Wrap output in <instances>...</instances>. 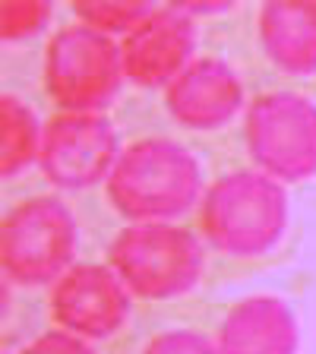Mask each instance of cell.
Returning <instances> with one entry per match:
<instances>
[{"label": "cell", "instance_id": "1", "mask_svg": "<svg viewBox=\"0 0 316 354\" xmlns=\"http://www.w3.org/2000/svg\"><path fill=\"white\" fill-rule=\"evenodd\" d=\"M104 190L111 206L127 218L171 221L196 206L203 171L187 146L165 136H146L118 155Z\"/></svg>", "mask_w": 316, "mask_h": 354}, {"label": "cell", "instance_id": "2", "mask_svg": "<svg viewBox=\"0 0 316 354\" xmlns=\"http://www.w3.org/2000/svg\"><path fill=\"white\" fill-rule=\"evenodd\" d=\"M288 193L263 171H231L199 199V228L228 257H259L281 241Z\"/></svg>", "mask_w": 316, "mask_h": 354}, {"label": "cell", "instance_id": "3", "mask_svg": "<svg viewBox=\"0 0 316 354\" xmlns=\"http://www.w3.org/2000/svg\"><path fill=\"white\" fill-rule=\"evenodd\" d=\"M108 266L133 295L149 301L180 297L203 275V243L171 221H136L111 241Z\"/></svg>", "mask_w": 316, "mask_h": 354}, {"label": "cell", "instance_id": "4", "mask_svg": "<svg viewBox=\"0 0 316 354\" xmlns=\"http://www.w3.org/2000/svg\"><path fill=\"white\" fill-rule=\"evenodd\" d=\"M124 54L111 35L73 22L57 29L44 51V86L48 95L70 114H102L120 92Z\"/></svg>", "mask_w": 316, "mask_h": 354}, {"label": "cell", "instance_id": "5", "mask_svg": "<svg viewBox=\"0 0 316 354\" xmlns=\"http://www.w3.org/2000/svg\"><path fill=\"white\" fill-rule=\"evenodd\" d=\"M76 257V218L57 196H32L3 218L0 259L10 281L38 288L57 281Z\"/></svg>", "mask_w": 316, "mask_h": 354}, {"label": "cell", "instance_id": "6", "mask_svg": "<svg viewBox=\"0 0 316 354\" xmlns=\"http://www.w3.org/2000/svg\"><path fill=\"white\" fill-rule=\"evenodd\" d=\"M243 140L259 171L275 180L316 174V104L297 92H266L247 104Z\"/></svg>", "mask_w": 316, "mask_h": 354}, {"label": "cell", "instance_id": "7", "mask_svg": "<svg viewBox=\"0 0 316 354\" xmlns=\"http://www.w3.org/2000/svg\"><path fill=\"white\" fill-rule=\"evenodd\" d=\"M120 152L124 149L118 133L104 114L60 111L44 124L38 168L54 187L86 190L98 180H108Z\"/></svg>", "mask_w": 316, "mask_h": 354}, {"label": "cell", "instance_id": "8", "mask_svg": "<svg viewBox=\"0 0 316 354\" xmlns=\"http://www.w3.org/2000/svg\"><path fill=\"white\" fill-rule=\"evenodd\" d=\"M130 288L111 266L73 263L54 281L51 313L66 332L82 339H108L130 317Z\"/></svg>", "mask_w": 316, "mask_h": 354}, {"label": "cell", "instance_id": "9", "mask_svg": "<svg viewBox=\"0 0 316 354\" xmlns=\"http://www.w3.org/2000/svg\"><path fill=\"white\" fill-rule=\"evenodd\" d=\"M196 51V22L184 10L158 7L120 41L124 73L133 86H168Z\"/></svg>", "mask_w": 316, "mask_h": 354}, {"label": "cell", "instance_id": "10", "mask_svg": "<svg viewBox=\"0 0 316 354\" xmlns=\"http://www.w3.org/2000/svg\"><path fill=\"white\" fill-rule=\"evenodd\" d=\"M165 104L184 127L215 130L241 111V76L219 57H196L165 86Z\"/></svg>", "mask_w": 316, "mask_h": 354}, {"label": "cell", "instance_id": "11", "mask_svg": "<svg viewBox=\"0 0 316 354\" xmlns=\"http://www.w3.org/2000/svg\"><path fill=\"white\" fill-rule=\"evenodd\" d=\"M301 326L281 297L257 295L234 304L219 329L221 354H297Z\"/></svg>", "mask_w": 316, "mask_h": 354}, {"label": "cell", "instance_id": "12", "mask_svg": "<svg viewBox=\"0 0 316 354\" xmlns=\"http://www.w3.org/2000/svg\"><path fill=\"white\" fill-rule=\"evenodd\" d=\"M259 41L285 73H316V0H272L259 10Z\"/></svg>", "mask_w": 316, "mask_h": 354}, {"label": "cell", "instance_id": "13", "mask_svg": "<svg viewBox=\"0 0 316 354\" xmlns=\"http://www.w3.org/2000/svg\"><path fill=\"white\" fill-rule=\"evenodd\" d=\"M44 127L38 124L35 111L19 95L0 98V174L16 177L32 162H38L41 152Z\"/></svg>", "mask_w": 316, "mask_h": 354}, {"label": "cell", "instance_id": "14", "mask_svg": "<svg viewBox=\"0 0 316 354\" xmlns=\"http://www.w3.org/2000/svg\"><path fill=\"white\" fill-rule=\"evenodd\" d=\"M80 22L92 26V29L104 32V35H114V32H133L152 13L155 7L142 3V0H76L73 3Z\"/></svg>", "mask_w": 316, "mask_h": 354}, {"label": "cell", "instance_id": "15", "mask_svg": "<svg viewBox=\"0 0 316 354\" xmlns=\"http://www.w3.org/2000/svg\"><path fill=\"white\" fill-rule=\"evenodd\" d=\"M51 19V3L41 0H22V3H0V35L3 41H16V38H29L41 32Z\"/></svg>", "mask_w": 316, "mask_h": 354}, {"label": "cell", "instance_id": "16", "mask_svg": "<svg viewBox=\"0 0 316 354\" xmlns=\"http://www.w3.org/2000/svg\"><path fill=\"white\" fill-rule=\"evenodd\" d=\"M142 354H221V351L203 332L168 329V332H158V335L142 348Z\"/></svg>", "mask_w": 316, "mask_h": 354}, {"label": "cell", "instance_id": "17", "mask_svg": "<svg viewBox=\"0 0 316 354\" xmlns=\"http://www.w3.org/2000/svg\"><path fill=\"white\" fill-rule=\"evenodd\" d=\"M22 354H95V351H92V345L82 335H73L66 329H54L38 335Z\"/></svg>", "mask_w": 316, "mask_h": 354}, {"label": "cell", "instance_id": "18", "mask_svg": "<svg viewBox=\"0 0 316 354\" xmlns=\"http://www.w3.org/2000/svg\"><path fill=\"white\" fill-rule=\"evenodd\" d=\"M174 7L184 10L187 16H206V13H225V10H231V3L228 0H180Z\"/></svg>", "mask_w": 316, "mask_h": 354}]
</instances>
